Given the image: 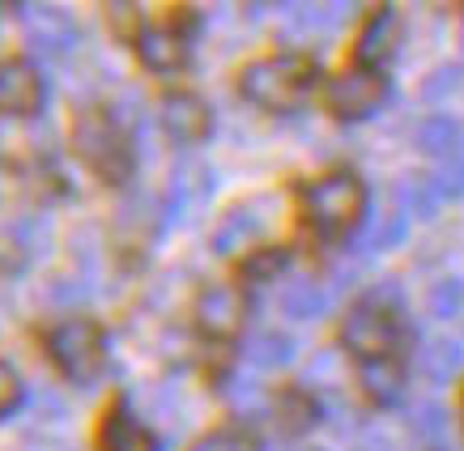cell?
<instances>
[{"mask_svg":"<svg viewBox=\"0 0 464 451\" xmlns=\"http://www.w3.org/2000/svg\"><path fill=\"white\" fill-rule=\"evenodd\" d=\"M243 99H252L265 111H290L307 99L315 85V64L307 56H268L243 69Z\"/></svg>","mask_w":464,"mask_h":451,"instance_id":"obj_1","label":"cell"},{"mask_svg":"<svg viewBox=\"0 0 464 451\" xmlns=\"http://www.w3.org/2000/svg\"><path fill=\"white\" fill-rule=\"evenodd\" d=\"M72 145L85 167L107 184H124L132 175V145H128L124 124L111 111H85L72 128Z\"/></svg>","mask_w":464,"mask_h":451,"instance_id":"obj_2","label":"cell"},{"mask_svg":"<svg viewBox=\"0 0 464 451\" xmlns=\"http://www.w3.org/2000/svg\"><path fill=\"white\" fill-rule=\"evenodd\" d=\"M303 209H307L311 226H320L324 235H345L350 226H358L366 209V187L350 170L324 175L320 184H311L303 192Z\"/></svg>","mask_w":464,"mask_h":451,"instance_id":"obj_3","label":"cell"},{"mask_svg":"<svg viewBox=\"0 0 464 451\" xmlns=\"http://www.w3.org/2000/svg\"><path fill=\"white\" fill-rule=\"evenodd\" d=\"M47 350H52L56 367L64 370L72 383L90 388V383L99 379L107 345H102L99 324H90V320H64V324H56L47 332Z\"/></svg>","mask_w":464,"mask_h":451,"instance_id":"obj_4","label":"cell"},{"mask_svg":"<svg viewBox=\"0 0 464 451\" xmlns=\"http://www.w3.org/2000/svg\"><path fill=\"white\" fill-rule=\"evenodd\" d=\"M341 345L362 358V362H375V358H388V350L396 345V315L380 302H358V307L345 315V328H341Z\"/></svg>","mask_w":464,"mask_h":451,"instance_id":"obj_5","label":"cell"},{"mask_svg":"<svg viewBox=\"0 0 464 451\" xmlns=\"http://www.w3.org/2000/svg\"><path fill=\"white\" fill-rule=\"evenodd\" d=\"M388 94V77L380 69H345L341 77H333L328 85V107L341 115V120H362L383 102Z\"/></svg>","mask_w":464,"mask_h":451,"instance_id":"obj_6","label":"cell"},{"mask_svg":"<svg viewBox=\"0 0 464 451\" xmlns=\"http://www.w3.org/2000/svg\"><path fill=\"white\" fill-rule=\"evenodd\" d=\"M17 9H22L26 39H30V52H34V56L60 60L77 47V26H72L60 9H52V5H17Z\"/></svg>","mask_w":464,"mask_h":451,"instance_id":"obj_7","label":"cell"},{"mask_svg":"<svg viewBox=\"0 0 464 451\" xmlns=\"http://www.w3.org/2000/svg\"><path fill=\"white\" fill-rule=\"evenodd\" d=\"M243 320H247V298H243L239 285H209V290H200V298H197L200 332L226 341L239 332Z\"/></svg>","mask_w":464,"mask_h":451,"instance_id":"obj_8","label":"cell"},{"mask_svg":"<svg viewBox=\"0 0 464 451\" xmlns=\"http://www.w3.org/2000/svg\"><path fill=\"white\" fill-rule=\"evenodd\" d=\"M162 128L179 145H197L209 137V107L197 94H167V102H162Z\"/></svg>","mask_w":464,"mask_h":451,"instance_id":"obj_9","label":"cell"},{"mask_svg":"<svg viewBox=\"0 0 464 451\" xmlns=\"http://www.w3.org/2000/svg\"><path fill=\"white\" fill-rule=\"evenodd\" d=\"M268 200H252V205H239V209L226 213V222L218 226V235H213V252L218 255H235L243 252V247H252L260 235H265V209Z\"/></svg>","mask_w":464,"mask_h":451,"instance_id":"obj_10","label":"cell"},{"mask_svg":"<svg viewBox=\"0 0 464 451\" xmlns=\"http://www.w3.org/2000/svg\"><path fill=\"white\" fill-rule=\"evenodd\" d=\"M39 102H43L39 72L30 69V64H22V60L0 64V111L30 115V111H39Z\"/></svg>","mask_w":464,"mask_h":451,"instance_id":"obj_11","label":"cell"},{"mask_svg":"<svg viewBox=\"0 0 464 451\" xmlns=\"http://www.w3.org/2000/svg\"><path fill=\"white\" fill-rule=\"evenodd\" d=\"M396 43H401V17H396L392 9H380V14L362 26V39H358V64H362V69H380V64H388L392 52H396Z\"/></svg>","mask_w":464,"mask_h":451,"instance_id":"obj_12","label":"cell"},{"mask_svg":"<svg viewBox=\"0 0 464 451\" xmlns=\"http://www.w3.org/2000/svg\"><path fill=\"white\" fill-rule=\"evenodd\" d=\"M137 52L154 72H175L188 60V43L175 30H141L137 34Z\"/></svg>","mask_w":464,"mask_h":451,"instance_id":"obj_13","label":"cell"},{"mask_svg":"<svg viewBox=\"0 0 464 451\" xmlns=\"http://www.w3.org/2000/svg\"><path fill=\"white\" fill-rule=\"evenodd\" d=\"M102 451H158V443H154V435H150L141 422H132L128 409L120 405V409L107 417V426H102Z\"/></svg>","mask_w":464,"mask_h":451,"instance_id":"obj_14","label":"cell"},{"mask_svg":"<svg viewBox=\"0 0 464 451\" xmlns=\"http://www.w3.org/2000/svg\"><path fill=\"white\" fill-rule=\"evenodd\" d=\"M358 379H362L366 396H371V400H380V405H392V400H401V392H405V375H401V367H396L392 358L362 362Z\"/></svg>","mask_w":464,"mask_h":451,"instance_id":"obj_15","label":"cell"},{"mask_svg":"<svg viewBox=\"0 0 464 451\" xmlns=\"http://www.w3.org/2000/svg\"><path fill=\"white\" fill-rule=\"evenodd\" d=\"M396 197H401V213L430 222L439 213V205H443V187H439L435 179H426V175H409V179H401Z\"/></svg>","mask_w":464,"mask_h":451,"instance_id":"obj_16","label":"cell"},{"mask_svg":"<svg viewBox=\"0 0 464 451\" xmlns=\"http://www.w3.org/2000/svg\"><path fill=\"white\" fill-rule=\"evenodd\" d=\"M324 307H328V290L311 277H298L282 290V311L290 320H315V315H324Z\"/></svg>","mask_w":464,"mask_h":451,"instance_id":"obj_17","label":"cell"},{"mask_svg":"<svg viewBox=\"0 0 464 451\" xmlns=\"http://www.w3.org/2000/svg\"><path fill=\"white\" fill-rule=\"evenodd\" d=\"M247 362L260 370H277L285 367V362H295V337H285V332H256L252 341H247Z\"/></svg>","mask_w":464,"mask_h":451,"instance_id":"obj_18","label":"cell"},{"mask_svg":"<svg viewBox=\"0 0 464 451\" xmlns=\"http://www.w3.org/2000/svg\"><path fill=\"white\" fill-rule=\"evenodd\" d=\"M418 367L430 383H448L456 370L464 367V345L460 341H430L422 353H418Z\"/></svg>","mask_w":464,"mask_h":451,"instance_id":"obj_19","label":"cell"},{"mask_svg":"<svg viewBox=\"0 0 464 451\" xmlns=\"http://www.w3.org/2000/svg\"><path fill=\"white\" fill-rule=\"evenodd\" d=\"M418 145H422L430 158H439V162H448V158L464 154V149H460V128L451 124L448 115H435V120H426V124L418 128Z\"/></svg>","mask_w":464,"mask_h":451,"instance_id":"obj_20","label":"cell"},{"mask_svg":"<svg viewBox=\"0 0 464 451\" xmlns=\"http://www.w3.org/2000/svg\"><path fill=\"white\" fill-rule=\"evenodd\" d=\"M409 430H413V438L426 443V447H443V438H448V409L435 405V400L413 405V413H409Z\"/></svg>","mask_w":464,"mask_h":451,"instance_id":"obj_21","label":"cell"},{"mask_svg":"<svg viewBox=\"0 0 464 451\" xmlns=\"http://www.w3.org/2000/svg\"><path fill=\"white\" fill-rule=\"evenodd\" d=\"M405 239V213H392V217H383V222H371L358 235V255H375V252H388L396 243Z\"/></svg>","mask_w":464,"mask_h":451,"instance_id":"obj_22","label":"cell"},{"mask_svg":"<svg viewBox=\"0 0 464 451\" xmlns=\"http://www.w3.org/2000/svg\"><path fill=\"white\" fill-rule=\"evenodd\" d=\"M9 239H14V247H22V260H34V255L47 252L52 226H47V217H22V222L9 230Z\"/></svg>","mask_w":464,"mask_h":451,"instance_id":"obj_23","label":"cell"},{"mask_svg":"<svg viewBox=\"0 0 464 451\" xmlns=\"http://www.w3.org/2000/svg\"><path fill=\"white\" fill-rule=\"evenodd\" d=\"M430 315H435V320H456V315H464V282L460 277L435 282V290H430Z\"/></svg>","mask_w":464,"mask_h":451,"instance_id":"obj_24","label":"cell"},{"mask_svg":"<svg viewBox=\"0 0 464 451\" xmlns=\"http://www.w3.org/2000/svg\"><path fill=\"white\" fill-rule=\"evenodd\" d=\"M320 417V405L311 400V396L303 392H290L282 400V430H290V435H298V430H307L311 422Z\"/></svg>","mask_w":464,"mask_h":451,"instance_id":"obj_25","label":"cell"},{"mask_svg":"<svg viewBox=\"0 0 464 451\" xmlns=\"http://www.w3.org/2000/svg\"><path fill=\"white\" fill-rule=\"evenodd\" d=\"M192 451H260V447H256V435H252V430L230 426V430H218V435L200 438Z\"/></svg>","mask_w":464,"mask_h":451,"instance_id":"obj_26","label":"cell"},{"mask_svg":"<svg viewBox=\"0 0 464 451\" xmlns=\"http://www.w3.org/2000/svg\"><path fill=\"white\" fill-rule=\"evenodd\" d=\"M282 268H285V252L268 247V252H260V255H252V260H247V277H252V282H273Z\"/></svg>","mask_w":464,"mask_h":451,"instance_id":"obj_27","label":"cell"},{"mask_svg":"<svg viewBox=\"0 0 464 451\" xmlns=\"http://www.w3.org/2000/svg\"><path fill=\"white\" fill-rule=\"evenodd\" d=\"M439 187H443V197H464V154L448 158L443 162V170H439Z\"/></svg>","mask_w":464,"mask_h":451,"instance_id":"obj_28","label":"cell"},{"mask_svg":"<svg viewBox=\"0 0 464 451\" xmlns=\"http://www.w3.org/2000/svg\"><path fill=\"white\" fill-rule=\"evenodd\" d=\"M17 400H22V383H17L14 367H5V362H0V417H5V413H14Z\"/></svg>","mask_w":464,"mask_h":451,"instance_id":"obj_29","label":"cell"},{"mask_svg":"<svg viewBox=\"0 0 464 451\" xmlns=\"http://www.w3.org/2000/svg\"><path fill=\"white\" fill-rule=\"evenodd\" d=\"M47 294H52V302H64V307H69V302H82V298L90 294V285H82V277H56Z\"/></svg>","mask_w":464,"mask_h":451,"instance_id":"obj_30","label":"cell"},{"mask_svg":"<svg viewBox=\"0 0 464 451\" xmlns=\"http://www.w3.org/2000/svg\"><path fill=\"white\" fill-rule=\"evenodd\" d=\"M456 82H460V69H456V64H443V69L426 82L422 94H426V99H443V94H451V90H456Z\"/></svg>","mask_w":464,"mask_h":451,"instance_id":"obj_31","label":"cell"},{"mask_svg":"<svg viewBox=\"0 0 464 451\" xmlns=\"http://www.w3.org/2000/svg\"><path fill=\"white\" fill-rule=\"evenodd\" d=\"M353 451H396V443L388 435H380V430H371V435H362L353 443Z\"/></svg>","mask_w":464,"mask_h":451,"instance_id":"obj_32","label":"cell"},{"mask_svg":"<svg viewBox=\"0 0 464 451\" xmlns=\"http://www.w3.org/2000/svg\"><path fill=\"white\" fill-rule=\"evenodd\" d=\"M443 451H451V447H443Z\"/></svg>","mask_w":464,"mask_h":451,"instance_id":"obj_33","label":"cell"}]
</instances>
